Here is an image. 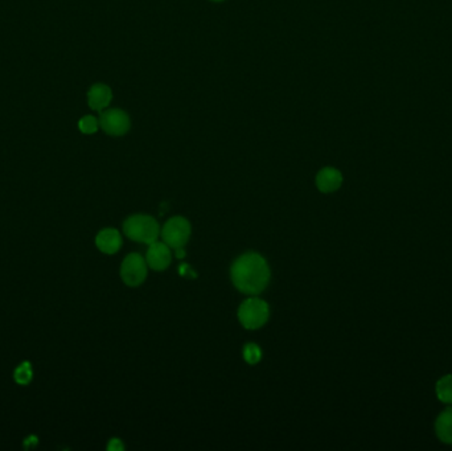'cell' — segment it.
Masks as SVG:
<instances>
[{
  "label": "cell",
  "mask_w": 452,
  "mask_h": 451,
  "mask_svg": "<svg viewBox=\"0 0 452 451\" xmlns=\"http://www.w3.org/2000/svg\"><path fill=\"white\" fill-rule=\"evenodd\" d=\"M232 282L248 295L262 293L270 281V269L266 260L258 253H246L238 257L230 269Z\"/></svg>",
  "instance_id": "1"
},
{
  "label": "cell",
  "mask_w": 452,
  "mask_h": 451,
  "mask_svg": "<svg viewBox=\"0 0 452 451\" xmlns=\"http://www.w3.org/2000/svg\"><path fill=\"white\" fill-rule=\"evenodd\" d=\"M125 234L136 242L151 245L160 235V227L158 221L147 215H134L123 224Z\"/></svg>",
  "instance_id": "2"
},
{
  "label": "cell",
  "mask_w": 452,
  "mask_h": 451,
  "mask_svg": "<svg viewBox=\"0 0 452 451\" xmlns=\"http://www.w3.org/2000/svg\"><path fill=\"white\" fill-rule=\"evenodd\" d=\"M270 315L268 304L265 301L251 297L238 308V319L248 330H258L266 324Z\"/></svg>",
  "instance_id": "3"
},
{
  "label": "cell",
  "mask_w": 452,
  "mask_h": 451,
  "mask_svg": "<svg viewBox=\"0 0 452 451\" xmlns=\"http://www.w3.org/2000/svg\"><path fill=\"white\" fill-rule=\"evenodd\" d=\"M160 235L163 242H166L171 249L184 248L191 237V224L186 218L180 216L169 218L164 224Z\"/></svg>",
  "instance_id": "4"
},
{
  "label": "cell",
  "mask_w": 452,
  "mask_h": 451,
  "mask_svg": "<svg viewBox=\"0 0 452 451\" xmlns=\"http://www.w3.org/2000/svg\"><path fill=\"white\" fill-rule=\"evenodd\" d=\"M120 277L130 287L143 284L147 277V261L138 253L129 254L122 262Z\"/></svg>",
  "instance_id": "5"
},
{
  "label": "cell",
  "mask_w": 452,
  "mask_h": 451,
  "mask_svg": "<svg viewBox=\"0 0 452 451\" xmlns=\"http://www.w3.org/2000/svg\"><path fill=\"white\" fill-rule=\"evenodd\" d=\"M100 126L106 134L120 136L130 130L131 122L127 113L123 110L109 109L100 114Z\"/></svg>",
  "instance_id": "6"
},
{
  "label": "cell",
  "mask_w": 452,
  "mask_h": 451,
  "mask_svg": "<svg viewBox=\"0 0 452 451\" xmlns=\"http://www.w3.org/2000/svg\"><path fill=\"white\" fill-rule=\"evenodd\" d=\"M146 261L152 270L156 271L166 270L172 261L171 248L166 242H159V241L152 242L146 254Z\"/></svg>",
  "instance_id": "7"
},
{
  "label": "cell",
  "mask_w": 452,
  "mask_h": 451,
  "mask_svg": "<svg viewBox=\"0 0 452 451\" xmlns=\"http://www.w3.org/2000/svg\"><path fill=\"white\" fill-rule=\"evenodd\" d=\"M343 184V175L338 169L325 167L320 169L316 175V187L324 193H331L337 191Z\"/></svg>",
  "instance_id": "8"
},
{
  "label": "cell",
  "mask_w": 452,
  "mask_h": 451,
  "mask_svg": "<svg viewBox=\"0 0 452 451\" xmlns=\"http://www.w3.org/2000/svg\"><path fill=\"white\" fill-rule=\"evenodd\" d=\"M111 100H113V92L107 85H93L87 92V103L96 112H100L105 107H107Z\"/></svg>",
  "instance_id": "9"
},
{
  "label": "cell",
  "mask_w": 452,
  "mask_h": 451,
  "mask_svg": "<svg viewBox=\"0 0 452 451\" xmlns=\"http://www.w3.org/2000/svg\"><path fill=\"white\" fill-rule=\"evenodd\" d=\"M96 245L105 254H116L122 247V237L117 229L107 228L97 234Z\"/></svg>",
  "instance_id": "10"
},
{
  "label": "cell",
  "mask_w": 452,
  "mask_h": 451,
  "mask_svg": "<svg viewBox=\"0 0 452 451\" xmlns=\"http://www.w3.org/2000/svg\"><path fill=\"white\" fill-rule=\"evenodd\" d=\"M436 437L447 445H452V406L444 409L435 421Z\"/></svg>",
  "instance_id": "11"
},
{
  "label": "cell",
  "mask_w": 452,
  "mask_h": 451,
  "mask_svg": "<svg viewBox=\"0 0 452 451\" xmlns=\"http://www.w3.org/2000/svg\"><path fill=\"white\" fill-rule=\"evenodd\" d=\"M435 392L439 401L452 403V375H446L438 380Z\"/></svg>",
  "instance_id": "12"
},
{
  "label": "cell",
  "mask_w": 452,
  "mask_h": 451,
  "mask_svg": "<svg viewBox=\"0 0 452 451\" xmlns=\"http://www.w3.org/2000/svg\"><path fill=\"white\" fill-rule=\"evenodd\" d=\"M14 377H15V381H17V384H30V383L32 381V377H34V370H32L31 363H30V361H24V363H21V364L15 369Z\"/></svg>",
  "instance_id": "13"
},
{
  "label": "cell",
  "mask_w": 452,
  "mask_h": 451,
  "mask_svg": "<svg viewBox=\"0 0 452 451\" xmlns=\"http://www.w3.org/2000/svg\"><path fill=\"white\" fill-rule=\"evenodd\" d=\"M244 359H245L246 363H249L251 366L257 364L262 359V350L257 344L249 343L244 348Z\"/></svg>",
  "instance_id": "14"
},
{
  "label": "cell",
  "mask_w": 452,
  "mask_h": 451,
  "mask_svg": "<svg viewBox=\"0 0 452 451\" xmlns=\"http://www.w3.org/2000/svg\"><path fill=\"white\" fill-rule=\"evenodd\" d=\"M98 126H100V122L97 120V118H94L93 116H86V117L81 118L78 122V129L84 134L97 133Z\"/></svg>",
  "instance_id": "15"
},
{
  "label": "cell",
  "mask_w": 452,
  "mask_h": 451,
  "mask_svg": "<svg viewBox=\"0 0 452 451\" xmlns=\"http://www.w3.org/2000/svg\"><path fill=\"white\" fill-rule=\"evenodd\" d=\"M123 449H125V446H123L122 441H120V439H118V438H113V439H110V442H109V445H107V450L122 451Z\"/></svg>",
  "instance_id": "16"
},
{
  "label": "cell",
  "mask_w": 452,
  "mask_h": 451,
  "mask_svg": "<svg viewBox=\"0 0 452 451\" xmlns=\"http://www.w3.org/2000/svg\"><path fill=\"white\" fill-rule=\"evenodd\" d=\"M36 443H37V438L34 437V435L28 437V438L24 441V445H25V448H34Z\"/></svg>",
  "instance_id": "17"
},
{
  "label": "cell",
  "mask_w": 452,
  "mask_h": 451,
  "mask_svg": "<svg viewBox=\"0 0 452 451\" xmlns=\"http://www.w3.org/2000/svg\"><path fill=\"white\" fill-rule=\"evenodd\" d=\"M175 251H176V257H177V258H184L185 251H183V248H179V249H175Z\"/></svg>",
  "instance_id": "18"
},
{
  "label": "cell",
  "mask_w": 452,
  "mask_h": 451,
  "mask_svg": "<svg viewBox=\"0 0 452 451\" xmlns=\"http://www.w3.org/2000/svg\"><path fill=\"white\" fill-rule=\"evenodd\" d=\"M212 1H222V0H212Z\"/></svg>",
  "instance_id": "19"
}]
</instances>
